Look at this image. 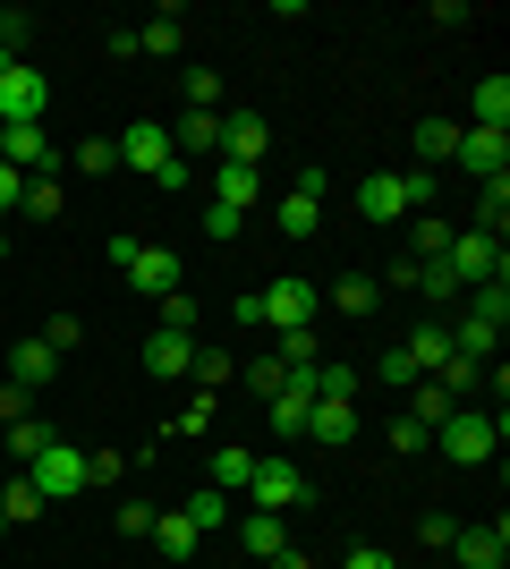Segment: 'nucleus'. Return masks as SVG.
I'll use <instances>...</instances> for the list:
<instances>
[{
  "instance_id": "obj_1",
  "label": "nucleus",
  "mask_w": 510,
  "mask_h": 569,
  "mask_svg": "<svg viewBox=\"0 0 510 569\" xmlns=\"http://www.w3.org/2000/svg\"><path fill=\"white\" fill-rule=\"evenodd\" d=\"M111 144H120V162H128V170H146L153 188H188V153L170 144V128H162V119H128V128H120Z\"/></svg>"
},
{
  "instance_id": "obj_2",
  "label": "nucleus",
  "mask_w": 510,
  "mask_h": 569,
  "mask_svg": "<svg viewBox=\"0 0 510 569\" xmlns=\"http://www.w3.org/2000/svg\"><path fill=\"white\" fill-rule=\"evenodd\" d=\"M493 442H502V417H493V408H468V400L434 426V451H442V459H460V468H486Z\"/></svg>"
},
{
  "instance_id": "obj_3",
  "label": "nucleus",
  "mask_w": 510,
  "mask_h": 569,
  "mask_svg": "<svg viewBox=\"0 0 510 569\" xmlns=\"http://www.w3.org/2000/svg\"><path fill=\"white\" fill-rule=\"evenodd\" d=\"M26 485H34V501H43V510H51V501H69V493H86V451H77V442H60V433H51V442H43V451H34V459H26Z\"/></svg>"
},
{
  "instance_id": "obj_4",
  "label": "nucleus",
  "mask_w": 510,
  "mask_h": 569,
  "mask_svg": "<svg viewBox=\"0 0 510 569\" xmlns=\"http://www.w3.org/2000/svg\"><path fill=\"white\" fill-rule=\"evenodd\" d=\"M307 501H316V485H307V468H298V459H256V476H247V510L290 519V510H307Z\"/></svg>"
},
{
  "instance_id": "obj_5",
  "label": "nucleus",
  "mask_w": 510,
  "mask_h": 569,
  "mask_svg": "<svg viewBox=\"0 0 510 569\" xmlns=\"http://www.w3.org/2000/svg\"><path fill=\"white\" fill-rule=\"evenodd\" d=\"M51 111V77L34 60H0V128H34Z\"/></svg>"
},
{
  "instance_id": "obj_6",
  "label": "nucleus",
  "mask_w": 510,
  "mask_h": 569,
  "mask_svg": "<svg viewBox=\"0 0 510 569\" xmlns=\"http://www.w3.org/2000/svg\"><path fill=\"white\" fill-rule=\"evenodd\" d=\"M111 263H120L146 298H170V289H179V256H170V247H146V238H128V230H111Z\"/></svg>"
},
{
  "instance_id": "obj_7",
  "label": "nucleus",
  "mask_w": 510,
  "mask_h": 569,
  "mask_svg": "<svg viewBox=\"0 0 510 569\" xmlns=\"http://www.w3.org/2000/svg\"><path fill=\"white\" fill-rule=\"evenodd\" d=\"M256 307H264V323H272V332H316L323 289H316V281H298V272H281L272 289H256Z\"/></svg>"
},
{
  "instance_id": "obj_8",
  "label": "nucleus",
  "mask_w": 510,
  "mask_h": 569,
  "mask_svg": "<svg viewBox=\"0 0 510 569\" xmlns=\"http://www.w3.org/2000/svg\"><path fill=\"white\" fill-rule=\"evenodd\" d=\"M442 263L460 272V298L477 281H502V238L493 230H451V247H442Z\"/></svg>"
},
{
  "instance_id": "obj_9",
  "label": "nucleus",
  "mask_w": 510,
  "mask_h": 569,
  "mask_svg": "<svg viewBox=\"0 0 510 569\" xmlns=\"http://www.w3.org/2000/svg\"><path fill=\"white\" fill-rule=\"evenodd\" d=\"M358 213L374 221V230H400V221H417V213H409V179H400V170H374V179H358Z\"/></svg>"
},
{
  "instance_id": "obj_10",
  "label": "nucleus",
  "mask_w": 510,
  "mask_h": 569,
  "mask_svg": "<svg viewBox=\"0 0 510 569\" xmlns=\"http://www.w3.org/2000/svg\"><path fill=\"white\" fill-rule=\"evenodd\" d=\"M272 213H281V230H290V238H316L323 230V170H298Z\"/></svg>"
},
{
  "instance_id": "obj_11",
  "label": "nucleus",
  "mask_w": 510,
  "mask_h": 569,
  "mask_svg": "<svg viewBox=\"0 0 510 569\" xmlns=\"http://www.w3.org/2000/svg\"><path fill=\"white\" fill-rule=\"evenodd\" d=\"M264 144H272V128H264V111H221V162H239V170H256L264 162Z\"/></svg>"
},
{
  "instance_id": "obj_12",
  "label": "nucleus",
  "mask_w": 510,
  "mask_h": 569,
  "mask_svg": "<svg viewBox=\"0 0 510 569\" xmlns=\"http://www.w3.org/2000/svg\"><path fill=\"white\" fill-rule=\"evenodd\" d=\"M451 162H468L477 179H510V128H460Z\"/></svg>"
},
{
  "instance_id": "obj_13",
  "label": "nucleus",
  "mask_w": 510,
  "mask_h": 569,
  "mask_svg": "<svg viewBox=\"0 0 510 569\" xmlns=\"http://www.w3.org/2000/svg\"><path fill=\"white\" fill-rule=\"evenodd\" d=\"M0 162L26 170V179H34V170H60V153H51V137H43V119H34V128H0Z\"/></svg>"
},
{
  "instance_id": "obj_14",
  "label": "nucleus",
  "mask_w": 510,
  "mask_h": 569,
  "mask_svg": "<svg viewBox=\"0 0 510 569\" xmlns=\"http://www.w3.org/2000/svg\"><path fill=\"white\" fill-rule=\"evenodd\" d=\"M51 375H60V349H51V340H18V349H9V382H18V391H43Z\"/></svg>"
},
{
  "instance_id": "obj_15",
  "label": "nucleus",
  "mask_w": 510,
  "mask_h": 569,
  "mask_svg": "<svg viewBox=\"0 0 510 569\" xmlns=\"http://www.w3.org/2000/svg\"><path fill=\"white\" fill-rule=\"evenodd\" d=\"M146 366H153V375H188V366H196V332H179V323H153Z\"/></svg>"
},
{
  "instance_id": "obj_16",
  "label": "nucleus",
  "mask_w": 510,
  "mask_h": 569,
  "mask_svg": "<svg viewBox=\"0 0 510 569\" xmlns=\"http://www.w3.org/2000/svg\"><path fill=\"white\" fill-rule=\"evenodd\" d=\"M451 552H460V569H502L510 536H502V519H493V527H460V536H451Z\"/></svg>"
},
{
  "instance_id": "obj_17",
  "label": "nucleus",
  "mask_w": 510,
  "mask_h": 569,
  "mask_svg": "<svg viewBox=\"0 0 510 569\" xmlns=\"http://www.w3.org/2000/svg\"><path fill=\"white\" fill-rule=\"evenodd\" d=\"M153 552H162V561H196V545H204V536H196L188 527V510H153Z\"/></svg>"
},
{
  "instance_id": "obj_18",
  "label": "nucleus",
  "mask_w": 510,
  "mask_h": 569,
  "mask_svg": "<svg viewBox=\"0 0 510 569\" xmlns=\"http://www.w3.org/2000/svg\"><path fill=\"white\" fill-rule=\"evenodd\" d=\"M400 349H409V366H417V382H434L442 366H451V332H442V323H417L409 340H400Z\"/></svg>"
},
{
  "instance_id": "obj_19",
  "label": "nucleus",
  "mask_w": 510,
  "mask_h": 569,
  "mask_svg": "<svg viewBox=\"0 0 510 569\" xmlns=\"http://www.w3.org/2000/svg\"><path fill=\"white\" fill-rule=\"evenodd\" d=\"M307 408H316V382L290 375L281 391H272V433H307Z\"/></svg>"
},
{
  "instance_id": "obj_20",
  "label": "nucleus",
  "mask_w": 510,
  "mask_h": 569,
  "mask_svg": "<svg viewBox=\"0 0 510 569\" xmlns=\"http://www.w3.org/2000/svg\"><path fill=\"white\" fill-rule=\"evenodd\" d=\"M358 433V400H316L307 408V442H349Z\"/></svg>"
},
{
  "instance_id": "obj_21",
  "label": "nucleus",
  "mask_w": 510,
  "mask_h": 569,
  "mask_svg": "<svg viewBox=\"0 0 510 569\" xmlns=\"http://www.w3.org/2000/svg\"><path fill=\"white\" fill-rule=\"evenodd\" d=\"M323 307H332V315H349V323H358V315H374V307H383V289L366 281V272H349V281H332V289H323Z\"/></svg>"
},
{
  "instance_id": "obj_22",
  "label": "nucleus",
  "mask_w": 510,
  "mask_h": 569,
  "mask_svg": "<svg viewBox=\"0 0 510 569\" xmlns=\"http://www.w3.org/2000/svg\"><path fill=\"white\" fill-rule=\"evenodd\" d=\"M468 128H510V77H486L468 94Z\"/></svg>"
},
{
  "instance_id": "obj_23",
  "label": "nucleus",
  "mask_w": 510,
  "mask_h": 569,
  "mask_svg": "<svg viewBox=\"0 0 510 569\" xmlns=\"http://www.w3.org/2000/svg\"><path fill=\"white\" fill-rule=\"evenodd\" d=\"M256 459H264V451H247V442H221V451H213V493H247Z\"/></svg>"
},
{
  "instance_id": "obj_24",
  "label": "nucleus",
  "mask_w": 510,
  "mask_h": 569,
  "mask_svg": "<svg viewBox=\"0 0 510 569\" xmlns=\"http://www.w3.org/2000/svg\"><path fill=\"white\" fill-rule=\"evenodd\" d=\"M256 196H264V179H256V170L221 162V179H213V204H230V213H256Z\"/></svg>"
},
{
  "instance_id": "obj_25",
  "label": "nucleus",
  "mask_w": 510,
  "mask_h": 569,
  "mask_svg": "<svg viewBox=\"0 0 510 569\" xmlns=\"http://www.w3.org/2000/svg\"><path fill=\"white\" fill-rule=\"evenodd\" d=\"M239 545H247V552H256V561H272V552L290 545V527L272 519V510H247V519H239Z\"/></svg>"
},
{
  "instance_id": "obj_26",
  "label": "nucleus",
  "mask_w": 510,
  "mask_h": 569,
  "mask_svg": "<svg viewBox=\"0 0 510 569\" xmlns=\"http://www.w3.org/2000/svg\"><path fill=\"white\" fill-rule=\"evenodd\" d=\"M170 144H179V153H213L221 144V111H188L179 128H170Z\"/></svg>"
},
{
  "instance_id": "obj_27",
  "label": "nucleus",
  "mask_w": 510,
  "mask_h": 569,
  "mask_svg": "<svg viewBox=\"0 0 510 569\" xmlns=\"http://www.w3.org/2000/svg\"><path fill=\"white\" fill-rule=\"evenodd\" d=\"M18 213H26V221H60V179H51V170H34V179H26Z\"/></svg>"
},
{
  "instance_id": "obj_28",
  "label": "nucleus",
  "mask_w": 510,
  "mask_h": 569,
  "mask_svg": "<svg viewBox=\"0 0 510 569\" xmlns=\"http://www.w3.org/2000/svg\"><path fill=\"white\" fill-rule=\"evenodd\" d=\"M451 408H460V400H451L442 382H409V417H417V426H426V433H434L442 417H451Z\"/></svg>"
},
{
  "instance_id": "obj_29",
  "label": "nucleus",
  "mask_w": 510,
  "mask_h": 569,
  "mask_svg": "<svg viewBox=\"0 0 510 569\" xmlns=\"http://www.w3.org/2000/svg\"><path fill=\"white\" fill-rule=\"evenodd\" d=\"M307 382H316V400H358V366H307Z\"/></svg>"
},
{
  "instance_id": "obj_30",
  "label": "nucleus",
  "mask_w": 510,
  "mask_h": 569,
  "mask_svg": "<svg viewBox=\"0 0 510 569\" xmlns=\"http://www.w3.org/2000/svg\"><path fill=\"white\" fill-rule=\"evenodd\" d=\"M179 510H188V527H196V536H221V519H230V493H213V485H204V493H196V501H179Z\"/></svg>"
},
{
  "instance_id": "obj_31",
  "label": "nucleus",
  "mask_w": 510,
  "mask_h": 569,
  "mask_svg": "<svg viewBox=\"0 0 510 569\" xmlns=\"http://www.w3.org/2000/svg\"><path fill=\"white\" fill-rule=\"evenodd\" d=\"M60 170H86V179H102V170H120V144H111V137H86Z\"/></svg>"
},
{
  "instance_id": "obj_32",
  "label": "nucleus",
  "mask_w": 510,
  "mask_h": 569,
  "mask_svg": "<svg viewBox=\"0 0 510 569\" xmlns=\"http://www.w3.org/2000/svg\"><path fill=\"white\" fill-rule=\"evenodd\" d=\"M451 144H460V119H417V153L426 162H451Z\"/></svg>"
},
{
  "instance_id": "obj_33",
  "label": "nucleus",
  "mask_w": 510,
  "mask_h": 569,
  "mask_svg": "<svg viewBox=\"0 0 510 569\" xmlns=\"http://www.w3.org/2000/svg\"><path fill=\"white\" fill-rule=\"evenodd\" d=\"M409 289H426V298H460V272H451V263H409Z\"/></svg>"
},
{
  "instance_id": "obj_34",
  "label": "nucleus",
  "mask_w": 510,
  "mask_h": 569,
  "mask_svg": "<svg viewBox=\"0 0 510 569\" xmlns=\"http://www.w3.org/2000/svg\"><path fill=\"white\" fill-rule=\"evenodd\" d=\"M43 442H51V426H43V417H18V426H9V459H18V468H26L34 451H43Z\"/></svg>"
},
{
  "instance_id": "obj_35",
  "label": "nucleus",
  "mask_w": 510,
  "mask_h": 569,
  "mask_svg": "<svg viewBox=\"0 0 510 569\" xmlns=\"http://www.w3.org/2000/svg\"><path fill=\"white\" fill-rule=\"evenodd\" d=\"M179 102H188V111H221V77H213V69H188Z\"/></svg>"
},
{
  "instance_id": "obj_36",
  "label": "nucleus",
  "mask_w": 510,
  "mask_h": 569,
  "mask_svg": "<svg viewBox=\"0 0 510 569\" xmlns=\"http://www.w3.org/2000/svg\"><path fill=\"white\" fill-rule=\"evenodd\" d=\"M239 366H247V391H264V400L290 382V366H281V357H239Z\"/></svg>"
},
{
  "instance_id": "obj_37",
  "label": "nucleus",
  "mask_w": 510,
  "mask_h": 569,
  "mask_svg": "<svg viewBox=\"0 0 510 569\" xmlns=\"http://www.w3.org/2000/svg\"><path fill=\"white\" fill-rule=\"evenodd\" d=\"M409 238H417V263H434L442 247H451V221H434V213H417V230H409Z\"/></svg>"
},
{
  "instance_id": "obj_38",
  "label": "nucleus",
  "mask_w": 510,
  "mask_h": 569,
  "mask_svg": "<svg viewBox=\"0 0 510 569\" xmlns=\"http://www.w3.org/2000/svg\"><path fill=\"white\" fill-rule=\"evenodd\" d=\"M179 34H188L179 18H153V26H137V51H153V60H162V51H179Z\"/></svg>"
},
{
  "instance_id": "obj_39",
  "label": "nucleus",
  "mask_w": 510,
  "mask_h": 569,
  "mask_svg": "<svg viewBox=\"0 0 510 569\" xmlns=\"http://www.w3.org/2000/svg\"><path fill=\"white\" fill-rule=\"evenodd\" d=\"M0 510H9V519H34V510H43V501H34V485H26V476H9V485H0Z\"/></svg>"
},
{
  "instance_id": "obj_40",
  "label": "nucleus",
  "mask_w": 510,
  "mask_h": 569,
  "mask_svg": "<svg viewBox=\"0 0 510 569\" xmlns=\"http://www.w3.org/2000/svg\"><path fill=\"white\" fill-rule=\"evenodd\" d=\"M400 179H409V213H434V170L417 162V170H400Z\"/></svg>"
},
{
  "instance_id": "obj_41",
  "label": "nucleus",
  "mask_w": 510,
  "mask_h": 569,
  "mask_svg": "<svg viewBox=\"0 0 510 569\" xmlns=\"http://www.w3.org/2000/svg\"><path fill=\"white\" fill-rule=\"evenodd\" d=\"M120 468H128L120 451H86V485H120Z\"/></svg>"
},
{
  "instance_id": "obj_42",
  "label": "nucleus",
  "mask_w": 510,
  "mask_h": 569,
  "mask_svg": "<svg viewBox=\"0 0 510 569\" xmlns=\"http://www.w3.org/2000/svg\"><path fill=\"white\" fill-rule=\"evenodd\" d=\"M426 442H434V433H426L409 408H400V426H391V451H426Z\"/></svg>"
},
{
  "instance_id": "obj_43",
  "label": "nucleus",
  "mask_w": 510,
  "mask_h": 569,
  "mask_svg": "<svg viewBox=\"0 0 510 569\" xmlns=\"http://www.w3.org/2000/svg\"><path fill=\"white\" fill-rule=\"evenodd\" d=\"M188 375H196V382H204V391H213V382H221V375H230V357H221V349H196V366H188Z\"/></svg>"
},
{
  "instance_id": "obj_44",
  "label": "nucleus",
  "mask_w": 510,
  "mask_h": 569,
  "mask_svg": "<svg viewBox=\"0 0 510 569\" xmlns=\"http://www.w3.org/2000/svg\"><path fill=\"white\" fill-rule=\"evenodd\" d=\"M374 366H383V382H400V391H409V382H417V366H409V349H383V357H374Z\"/></svg>"
},
{
  "instance_id": "obj_45",
  "label": "nucleus",
  "mask_w": 510,
  "mask_h": 569,
  "mask_svg": "<svg viewBox=\"0 0 510 569\" xmlns=\"http://www.w3.org/2000/svg\"><path fill=\"white\" fill-rule=\"evenodd\" d=\"M204 230H213V238H239L247 213H230V204H204Z\"/></svg>"
},
{
  "instance_id": "obj_46",
  "label": "nucleus",
  "mask_w": 510,
  "mask_h": 569,
  "mask_svg": "<svg viewBox=\"0 0 510 569\" xmlns=\"http://www.w3.org/2000/svg\"><path fill=\"white\" fill-rule=\"evenodd\" d=\"M340 569H400V561H391L383 545H349V561H340Z\"/></svg>"
},
{
  "instance_id": "obj_47",
  "label": "nucleus",
  "mask_w": 510,
  "mask_h": 569,
  "mask_svg": "<svg viewBox=\"0 0 510 569\" xmlns=\"http://www.w3.org/2000/svg\"><path fill=\"white\" fill-rule=\"evenodd\" d=\"M162 323H179V332H196V298H179V289H170V298H162Z\"/></svg>"
},
{
  "instance_id": "obj_48",
  "label": "nucleus",
  "mask_w": 510,
  "mask_h": 569,
  "mask_svg": "<svg viewBox=\"0 0 510 569\" xmlns=\"http://www.w3.org/2000/svg\"><path fill=\"white\" fill-rule=\"evenodd\" d=\"M153 527V501H120V536H146Z\"/></svg>"
},
{
  "instance_id": "obj_49",
  "label": "nucleus",
  "mask_w": 510,
  "mask_h": 569,
  "mask_svg": "<svg viewBox=\"0 0 510 569\" xmlns=\"http://www.w3.org/2000/svg\"><path fill=\"white\" fill-rule=\"evenodd\" d=\"M264 569H316V561H307V552H298V545H281V552H272Z\"/></svg>"
},
{
  "instance_id": "obj_50",
  "label": "nucleus",
  "mask_w": 510,
  "mask_h": 569,
  "mask_svg": "<svg viewBox=\"0 0 510 569\" xmlns=\"http://www.w3.org/2000/svg\"><path fill=\"white\" fill-rule=\"evenodd\" d=\"M0 527H9V510H0Z\"/></svg>"
}]
</instances>
